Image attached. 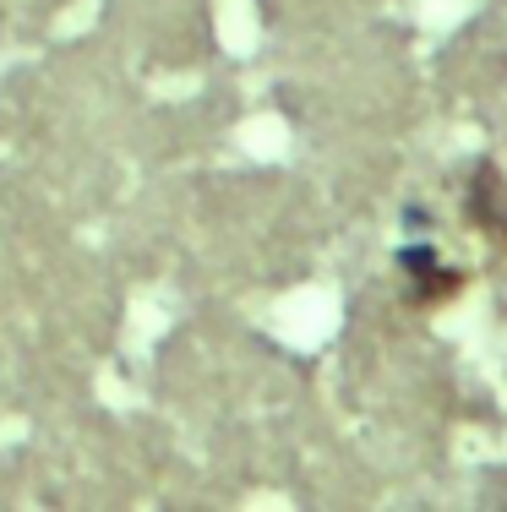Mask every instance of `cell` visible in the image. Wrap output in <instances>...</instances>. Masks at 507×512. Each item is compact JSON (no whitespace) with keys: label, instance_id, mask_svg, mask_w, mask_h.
Returning a JSON list of instances; mask_svg holds the SVG:
<instances>
[{"label":"cell","instance_id":"1","mask_svg":"<svg viewBox=\"0 0 507 512\" xmlns=\"http://www.w3.org/2000/svg\"><path fill=\"white\" fill-rule=\"evenodd\" d=\"M464 207H469V224L507 251V180H502V169H491V164L475 169V186H469Z\"/></svg>","mask_w":507,"mask_h":512},{"label":"cell","instance_id":"2","mask_svg":"<svg viewBox=\"0 0 507 512\" xmlns=\"http://www.w3.org/2000/svg\"><path fill=\"white\" fill-rule=\"evenodd\" d=\"M398 267L409 273V284H415V300H420V306H437V300L458 295V284H464V278L448 273V267H442L426 246H409L404 256H398Z\"/></svg>","mask_w":507,"mask_h":512}]
</instances>
